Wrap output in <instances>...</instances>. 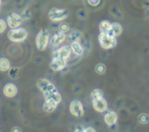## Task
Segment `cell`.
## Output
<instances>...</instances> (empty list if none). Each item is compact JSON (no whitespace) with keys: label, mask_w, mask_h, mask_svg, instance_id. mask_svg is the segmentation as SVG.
<instances>
[{"label":"cell","mask_w":149,"mask_h":132,"mask_svg":"<svg viewBox=\"0 0 149 132\" xmlns=\"http://www.w3.org/2000/svg\"><path fill=\"white\" fill-rule=\"evenodd\" d=\"M49 43V32L46 29H42L37 35L36 38V46L38 50L44 51L46 49Z\"/></svg>","instance_id":"1"},{"label":"cell","mask_w":149,"mask_h":132,"mask_svg":"<svg viewBox=\"0 0 149 132\" xmlns=\"http://www.w3.org/2000/svg\"><path fill=\"white\" fill-rule=\"evenodd\" d=\"M27 38V32L24 28L11 29L8 32V39L12 42H23Z\"/></svg>","instance_id":"2"},{"label":"cell","mask_w":149,"mask_h":132,"mask_svg":"<svg viewBox=\"0 0 149 132\" xmlns=\"http://www.w3.org/2000/svg\"><path fill=\"white\" fill-rule=\"evenodd\" d=\"M68 11L66 9H58V8H52L49 11L48 17L53 22H58L61 20L65 19L68 17Z\"/></svg>","instance_id":"3"},{"label":"cell","mask_w":149,"mask_h":132,"mask_svg":"<svg viewBox=\"0 0 149 132\" xmlns=\"http://www.w3.org/2000/svg\"><path fill=\"white\" fill-rule=\"evenodd\" d=\"M99 41H100V44L101 47L104 48V49L113 48L117 44L116 38L112 37V36H110L108 34H105V33H100V34Z\"/></svg>","instance_id":"4"},{"label":"cell","mask_w":149,"mask_h":132,"mask_svg":"<svg viewBox=\"0 0 149 132\" xmlns=\"http://www.w3.org/2000/svg\"><path fill=\"white\" fill-rule=\"evenodd\" d=\"M37 85H38V88L40 89V91L44 95L56 91L55 86L46 79H39L37 82Z\"/></svg>","instance_id":"5"},{"label":"cell","mask_w":149,"mask_h":132,"mask_svg":"<svg viewBox=\"0 0 149 132\" xmlns=\"http://www.w3.org/2000/svg\"><path fill=\"white\" fill-rule=\"evenodd\" d=\"M71 54V48L67 46H65L63 47H60L59 49L56 50L53 52L52 53V60H63L65 61H66L68 60V58L70 57Z\"/></svg>","instance_id":"6"},{"label":"cell","mask_w":149,"mask_h":132,"mask_svg":"<svg viewBox=\"0 0 149 132\" xmlns=\"http://www.w3.org/2000/svg\"><path fill=\"white\" fill-rule=\"evenodd\" d=\"M70 111L72 113V115H73L76 117H81L84 115V109H83V105L82 103L78 101H72L70 104Z\"/></svg>","instance_id":"7"},{"label":"cell","mask_w":149,"mask_h":132,"mask_svg":"<svg viewBox=\"0 0 149 132\" xmlns=\"http://www.w3.org/2000/svg\"><path fill=\"white\" fill-rule=\"evenodd\" d=\"M22 21L21 16L17 13H10L7 18V24L11 29H17L22 24Z\"/></svg>","instance_id":"8"},{"label":"cell","mask_w":149,"mask_h":132,"mask_svg":"<svg viewBox=\"0 0 149 132\" xmlns=\"http://www.w3.org/2000/svg\"><path fill=\"white\" fill-rule=\"evenodd\" d=\"M93 105L94 110L98 112H104L107 110V103L104 98L93 100Z\"/></svg>","instance_id":"9"},{"label":"cell","mask_w":149,"mask_h":132,"mask_svg":"<svg viewBox=\"0 0 149 132\" xmlns=\"http://www.w3.org/2000/svg\"><path fill=\"white\" fill-rule=\"evenodd\" d=\"M3 93L7 97H14L17 93V88L13 83H7L3 88Z\"/></svg>","instance_id":"10"},{"label":"cell","mask_w":149,"mask_h":132,"mask_svg":"<svg viewBox=\"0 0 149 132\" xmlns=\"http://www.w3.org/2000/svg\"><path fill=\"white\" fill-rule=\"evenodd\" d=\"M104 119H105V122L107 125L109 126H113L114 125L117 121H118V115L114 112V111H112V110H109L106 113L105 117H104Z\"/></svg>","instance_id":"11"},{"label":"cell","mask_w":149,"mask_h":132,"mask_svg":"<svg viewBox=\"0 0 149 132\" xmlns=\"http://www.w3.org/2000/svg\"><path fill=\"white\" fill-rule=\"evenodd\" d=\"M49 66H50V68L53 71H60L65 67L66 61H65L63 60H59V59L52 60Z\"/></svg>","instance_id":"12"},{"label":"cell","mask_w":149,"mask_h":132,"mask_svg":"<svg viewBox=\"0 0 149 132\" xmlns=\"http://www.w3.org/2000/svg\"><path fill=\"white\" fill-rule=\"evenodd\" d=\"M121 32H122V26L119 23L114 22V23L111 24V28H110V31L107 34L112 36V37L116 38L117 36L120 35Z\"/></svg>","instance_id":"13"},{"label":"cell","mask_w":149,"mask_h":132,"mask_svg":"<svg viewBox=\"0 0 149 132\" xmlns=\"http://www.w3.org/2000/svg\"><path fill=\"white\" fill-rule=\"evenodd\" d=\"M65 39V34L64 32H58L56 34L53 35V37L51 39V43L52 46H58V45H60L62 42H64Z\"/></svg>","instance_id":"14"},{"label":"cell","mask_w":149,"mask_h":132,"mask_svg":"<svg viewBox=\"0 0 149 132\" xmlns=\"http://www.w3.org/2000/svg\"><path fill=\"white\" fill-rule=\"evenodd\" d=\"M44 95H45V98L46 101H51V102L55 103L57 104H58L61 102V95H60V94L57 90L53 91L52 93Z\"/></svg>","instance_id":"15"},{"label":"cell","mask_w":149,"mask_h":132,"mask_svg":"<svg viewBox=\"0 0 149 132\" xmlns=\"http://www.w3.org/2000/svg\"><path fill=\"white\" fill-rule=\"evenodd\" d=\"M58 104L55 103H52L51 101H46L45 102L44 105H43V110L47 112V113H52L55 110V109L57 108Z\"/></svg>","instance_id":"16"},{"label":"cell","mask_w":149,"mask_h":132,"mask_svg":"<svg viewBox=\"0 0 149 132\" xmlns=\"http://www.w3.org/2000/svg\"><path fill=\"white\" fill-rule=\"evenodd\" d=\"M110 28H111V23L108 22L107 20H103L100 22V33H105V34H107L110 31Z\"/></svg>","instance_id":"17"},{"label":"cell","mask_w":149,"mask_h":132,"mask_svg":"<svg viewBox=\"0 0 149 132\" xmlns=\"http://www.w3.org/2000/svg\"><path fill=\"white\" fill-rule=\"evenodd\" d=\"M72 50L74 52L76 55H81L83 53V47L79 44V42H73L71 45Z\"/></svg>","instance_id":"18"},{"label":"cell","mask_w":149,"mask_h":132,"mask_svg":"<svg viewBox=\"0 0 149 132\" xmlns=\"http://www.w3.org/2000/svg\"><path fill=\"white\" fill-rule=\"evenodd\" d=\"M69 40L72 41V43L73 42H79V39L81 38V32L79 31H73L69 34Z\"/></svg>","instance_id":"19"},{"label":"cell","mask_w":149,"mask_h":132,"mask_svg":"<svg viewBox=\"0 0 149 132\" xmlns=\"http://www.w3.org/2000/svg\"><path fill=\"white\" fill-rule=\"evenodd\" d=\"M10 68V61L5 58L0 59V71L5 72Z\"/></svg>","instance_id":"20"},{"label":"cell","mask_w":149,"mask_h":132,"mask_svg":"<svg viewBox=\"0 0 149 132\" xmlns=\"http://www.w3.org/2000/svg\"><path fill=\"white\" fill-rule=\"evenodd\" d=\"M19 74H20V70L17 67H12L9 71V75L13 80L17 79L19 77Z\"/></svg>","instance_id":"21"},{"label":"cell","mask_w":149,"mask_h":132,"mask_svg":"<svg viewBox=\"0 0 149 132\" xmlns=\"http://www.w3.org/2000/svg\"><path fill=\"white\" fill-rule=\"evenodd\" d=\"M103 92L101 89H94L92 93H91V97L93 98V100H97V99H100L103 98Z\"/></svg>","instance_id":"22"},{"label":"cell","mask_w":149,"mask_h":132,"mask_svg":"<svg viewBox=\"0 0 149 132\" xmlns=\"http://www.w3.org/2000/svg\"><path fill=\"white\" fill-rule=\"evenodd\" d=\"M138 121L141 124H147L149 123V116L148 114H145V113L141 114L138 117Z\"/></svg>","instance_id":"23"},{"label":"cell","mask_w":149,"mask_h":132,"mask_svg":"<svg viewBox=\"0 0 149 132\" xmlns=\"http://www.w3.org/2000/svg\"><path fill=\"white\" fill-rule=\"evenodd\" d=\"M31 11L28 8L24 9L21 13V18L24 20H29L31 18Z\"/></svg>","instance_id":"24"},{"label":"cell","mask_w":149,"mask_h":132,"mask_svg":"<svg viewBox=\"0 0 149 132\" xmlns=\"http://www.w3.org/2000/svg\"><path fill=\"white\" fill-rule=\"evenodd\" d=\"M106 66L103 63H99L98 65H96L95 67V72L98 74H103L106 72Z\"/></svg>","instance_id":"25"},{"label":"cell","mask_w":149,"mask_h":132,"mask_svg":"<svg viewBox=\"0 0 149 132\" xmlns=\"http://www.w3.org/2000/svg\"><path fill=\"white\" fill-rule=\"evenodd\" d=\"M59 30L61 32H65L69 30V25L67 23H62L60 25H59Z\"/></svg>","instance_id":"26"},{"label":"cell","mask_w":149,"mask_h":132,"mask_svg":"<svg viewBox=\"0 0 149 132\" xmlns=\"http://www.w3.org/2000/svg\"><path fill=\"white\" fill-rule=\"evenodd\" d=\"M6 29V24L3 19H0V33L3 32Z\"/></svg>","instance_id":"27"},{"label":"cell","mask_w":149,"mask_h":132,"mask_svg":"<svg viewBox=\"0 0 149 132\" xmlns=\"http://www.w3.org/2000/svg\"><path fill=\"white\" fill-rule=\"evenodd\" d=\"M73 132H85V129L82 126H77Z\"/></svg>","instance_id":"28"},{"label":"cell","mask_w":149,"mask_h":132,"mask_svg":"<svg viewBox=\"0 0 149 132\" xmlns=\"http://www.w3.org/2000/svg\"><path fill=\"white\" fill-rule=\"evenodd\" d=\"M100 3V1H99V0H97V1H88V4H91L92 6H96V5H98Z\"/></svg>","instance_id":"29"},{"label":"cell","mask_w":149,"mask_h":132,"mask_svg":"<svg viewBox=\"0 0 149 132\" xmlns=\"http://www.w3.org/2000/svg\"><path fill=\"white\" fill-rule=\"evenodd\" d=\"M10 132H22V130L19 127H14L11 129Z\"/></svg>","instance_id":"30"},{"label":"cell","mask_w":149,"mask_h":132,"mask_svg":"<svg viewBox=\"0 0 149 132\" xmlns=\"http://www.w3.org/2000/svg\"><path fill=\"white\" fill-rule=\"evenodd\" d=\"M85 132H96V131H95V130H94L93 128H92V127H88V128L85 129Z\"/></svg>","instance_id":"31"},{"label":"cell","mask_w":149,"mask_h":132,"mask_svg":"<svg viewBox=\"0 0 149 132\" xmlns=\"http://www.w3.org/2000/svg\"><path fill=\"white\" fill-rule=\"evenodd\" d=\"M0 4H1V1H0Z\"/></svg>","instance_id":"32"}]
</instances>
